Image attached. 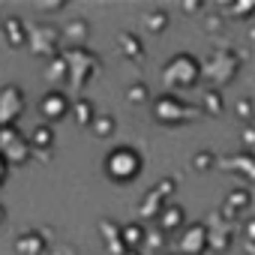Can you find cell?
Here are the masks:
<instances>
[{
  "label": "cell",
  "mask_w": 255,
  "mask_h": 255,
  "mask_svg": "<svg viewBox=\"0 0 255 255\" xmlns=\"http://www.w3.org/2000/svg\"><path fill=\"white\" fill-rule=\"evenodd\" d=\"M69 105H72V96H69L66 90H57V87L45 90V93H42V99H39V114H42V123L54 126V123L66 120V117H69Z\"/></svg>",
  "instance_id": "11"
},
{
  "label": "cell",
  "mask_w": 255,
  "mask_h": 255,
  "mask_svg": "<svg viewBox=\"0 0 255 255\" xmlns=\"http://www.w3.org/2000/svg\"><path fill=\"white\" fill-rule=\"evenodd\" d=\"M24 108H27V99H24V90L18 84L0 87V129L3 126H15L21 120Z\"/></svg>",
  "instance_id": "10"
},
{
  "label": "cell",
  "mask_w": 255,
  "mask_h": 255,
  "mask_svg": "<svg viewBox=\"0 0 255 255\" xmlns=\"http://www.w3.org/2000/svg\"><path fill=\"white\" fill-rule=\"evenodd\" d=\"M204 228H207V249H210V252H219V255H222V252H228V249L234 246L237 225L225 222L219 210H210V216H207Z\"/></svg>",
  "instance_id": "9"
},
{
  "label": "cell",
  "mask_w": 255,
  "mask_h": 255,
  "mask_svg": "<svg viewBox=\"0 0 255 255\" xmlns=\"http://www.w3.org/2000/svg\"><path fill=\"white\" fill-rule=\"evenodd\" d=\"M60 54H63V60H66V69H69V78H66V87H63V90L81 96V90L99 75L102 60H99V54L90 51V48H60Z\"/></svg>",
  "instance_id": "1"
},
{
  "label": "cell",
  "mask_w": 255,
  "mask_h": 255,
  "mask_svg": "<svg viewBox=\"0 0 255 255\" xmlns=\"http://www.w3.org/2000/svg\"><path fill=\"white\" fill-rule=\"evenodd\" d=\"M240 66H243V57L231 45H216L210 51V57L201 63V78H207L213 84V90H219V87H225L237 78Z\"/></svg>",
  "instance_id": "4"
},
{
  "label": "cell",
  "mask_w": 255,
  "mask_h": 255,
  "mask_svg": "<svg viewBox=\"0 0 255 255\" xmlns=\"http://www.w3.org/2000/svg\"><path fill=\"white\" fill-rule=\"evenodd\" d=\"M234 111H237V117H243V120H249V117H252V96H243V99H237V105H234Z\"/></svg>",
  "instance_id": "32"
},
{
  "label": "cell",
  "mask_w": 255,
  "mask_h": 255,
  "mask_svg": "<svg viewBox=\"0 0 255 255\" xmlns=\"http://www.w3.org/2000/svg\"><path fill=\"white\" fill-rule=\"evenodd\" d=\"M174 186H177V180L174 177H162V180H156L144 195H141V201H138V216L141 219H156L159 216V210L168 204V198L174 195ZM138 219V222H141Z\"/></svg>",
  "instance_id": "7"
},
{
  "label": "cell",
  "mask_w": 255,
  "mask_h": 255,
  "mask_svg": "<svg viewBox=\"0 0 255 255\" xmlns=\"http://www.w3.org/2000/svg\"><path fill=\"white\" fill-rule=\"evenodd\" d=\"M159 255H165V252H159Z\"/></svg>",
  "instance_id": "41"
},
{
  "label": "cell",
  "mask_w": 255,
  "mask_h": 255,
  "mask_svg": "<svg viewBox=\"0 0 255 255\" xmlns=\"http://www.w3.org/2000/svg\"><path fill=\"white\" fill-rule=\"evenodd\" d=\"M6 177H9V168H6V162H3V159H0V186L6 183Z\"/></svg>",
  "instance_id": "37"
},
{
  "label": "cell",
  "mask_w": 255,
  "mask_h": 255,
  "mask_svg": "<svg viewBox=\"0 0 255 255\" xmlns=\"http://www.w3.org/2000/svg\"><path fill=\"white\" fill-rule=\"evenodd\" d=\"M225 15H237V18H243V15H249L252 9H255V0H240V3H222L219 6Z\"/></svg>",
  "instance_id": "30"
},
{
  "label": "cell",
  "mask_w": 255,
  "mask_h": 255,
  "mask_svg": "<svg viewBox=\"0 0 255 255\" xmlns=\"http://www.w3.org/2000/svg\"><path fill=\"white\" fill-rule=\"evenodd\" d=\"M126 102H129V105H144V102H150V90H147V84H144V81L129 84V87H126Z\"/></svg>",
  "instance_id": "28"
},
{
  "label": "cell",
  "mask_w": 255,
  "mask_h": 255,
  "mask_svg": "<svg viewBox=\"0 0 255 255\" xmlns=\"http://www.w3.org/2000/svg\"><path fill=\"white\" fill-rule=\"evenodd\" d=\"M99 237H102V246H105V252L108 255H120L123 252V240H120V222H114V219H99Z\"/></svg>",
  "instance_id": "18"
},
{
  "label": "cell",
  "mask_w": 255,
  "mask_h": 255,
  "mask_svg": "<svg viewBox=\"0 0 255 255\" xmlns=\"http://www.w3.org/2000/svg\"><path fill=\"white\" fill-rule=\"evenodd\" d=\"M87 39H90L87 18H72L60 30V48H87Z\"/></svg>",
  "instance_id": "15"
},
{
  "label": "cell",
  "mask_w": 255,
  "mask_h": 255,
  "mask_svg": "<svg viewBox=\"0 0 255 255\" xmlns=\"http://www.w3.org/2000/svg\"><path fill=\"white\" fill-rule=\"evenodd\" d=\"M189 165H192V171L204 174V171L216 168V153H213V150H198V153H195V156L189 159Z\"/></svg>",
  "instance_id": "27"
},
{
  "label": "cell",
  "mask_w": 255,
  "mask_h": 255,
  "mask_svg": "<svg viewBox=\"0 0 255 255\" xmlns=\"http://www.w3.org/2000/svg\"><path fill=\"white\" fill-rule=\"evenodd\" d=\"M165 27H168V12H165V9H150V12L144 15V30H147V33L156 36V33H162Z\"/></svg>",
  "instance_id": "26"
},
{
  "label": "cell",
  "mask_w": 255,
  "mask_h": 255,
  "mask_svg": "<svg viewBox=\"0 0 255 255\" xmlns=\"http://www.w3.org/2000/svg\"><path fill=\"white\" fill-rule=\"evenodd\" d=\"M39 12H60L66 9V0H39V3H33Z\"/></svg>",
  "instance_id": "31"
},
{
  "label": "cell",
  "mask_w": 255,
  "mask_h": 255,
  "mask_svg": "<svg viewBox=\"0 0 255 255\" xmlns=\"http://www.w3.org/2000/svg\"><path fill=\"white\" fill-rule=\"evenodd\" d=\"M48 255H78V249L72 243H54L48 246Z\"/></svg>",
  "instance_id": "33"
},
{
  "label": "cell",
  "mask_w": 255,
  "mask_h": 255,
  "mask_svg": "<svg viewBox=\"0 0 255 255\" xmlns=\"http://www.w3.org/2000/svg\"><path fill=\"white\" fill-rule=\"evenodd\" d=\"M66 78H69V69H66V60H63V54H54V57L48 60V69H45V81H48L51 87L63 90V87H66Z\"/></svg>",
  "instance_id": "23"
},
{
  "label": "cell",
  "mask_w": 255,
  "mask_h": 255,
  "mask_svg": "<svg viewBox=\"0 0 255 255\" xmlns=\"http://www.w3.org/2000/svg\"><path fill=\"white\" fill-rule=\"evenodd\" d=\"M12 249H15V255H48V237L39 228H30L15 237Z\"/></svg>",
  "instance_id": "16"
},
{
  "label": "cell",
  "mask_w": 255,
  "mask_h": 255,
  "mask_svg": "<svg viewBox=\"0 0 255 255\" xmlns=\"http://www.w3.org/2000/svg\"><path fill=\"white\" fill-rule=\"evenodd\" d=\"M153 105V120L159 126H180V123H192V120H201V108L186 102L180 93H159L156 99H150Z\"/></svg>",
  "instance_id": "5"
},
{
  "label": "cell",
  "mask_w": 255,
  "mask_h": 255,
  "mask_svg": "<svg viewBox=\"0 0 255 255\" xmlns=\"http://www.w3.org/2000/svg\"><path fill=\"white\" fill-rule=\"evenodd\" d=\"M201 81V60L189 51H180L174 57H168V63L162 66V84L168 93H180V90H192Z\"/></svg>",
  "instance_id": "3"
},
{
  "label": "cell",
  "mask_w": 255,
  "mask_h": 255,
  "mask_svg": "<svg viewBox=\"0 0 255 255\" xmlns=\"http://www.w3.org/2000/svg\"><path fill=\"white\" fill-rule=\"evenodd\" d=\"M198 108H201V114H204V117H219V114L225 111V99H222V93H219V90H213V87H210V90H204V96H201V105H198Z\"/></svg>",
  "instance_id": "24"
},
{
  "label": "cell",
  "mask_w": 255,
  "mask_h": 255,
  "mask_svg": "<svg viewBox=\"0 0 255 255\" xmlns=\"http://www.w3.org/2000/svg\"><path fill=\"white\" fill-rule=\"evenodd\" d=\"M252 147H255V129L243 126V153H252Z\"/></svg>",
  "instance_id": "35"
},
{
  "label": "cell",
  "mask_w": 255,
  "mask_h": 255,
  "mask_svg": "<svg viewBox=\"0 0 255 255\" xmlns=\"http://www.w3.org/2000/svg\"><path fill=\"white\" fill-rule=\"evenodd\" d=\"M30 159H39V162H51L54 159V150H33Z\"/></svg>",
  "instance_id": "36"
},
{
  "label": "cell",
  "mask_w": 255,
  "mask_h": 255,
  "mask_svg": "<svg viewBox=\"0 0 255 255\" xmlns=\"http://www.w3.org/2000/svg\"><path fill=\"white\" fill-rule=\"evenodd\" d=\"M27 144H30V150H54V126L36 123L33 132L27 135Z\"/></svg>",
  "instance_id": "21"
},
{
  "label": "cell",
  "mask_w": 255,
  "mask_h": 255,
  "mask_svg": "<svg viewBox=\"0 0 255 255\" xmlns=\"http://www.w3.org/2000/svg\"><path fill=\"white\" fill-rule=\"evenodd\" d=\"M144 171V156L135 150V147H129V144H117V147H111L108 153H105V159H102V174L111 180V183H132L138 174Z\"/></svg>",
  "instance_id": "2"
},
{
  "label": "cell",
  "mask_w": 255,
  "mask_h": 255,
  "mask_svg": "<svg viewBox=\"0 0 255 255\" xmlns=\"http://www.w3.org/2000/svg\"><path fill=\"white\" fill-rule=\"evenodd\" d=\"M120 255H141V252H138V249H123Z\"/></svg>",
  "instance_id": "39"
},
{
  "label": "cell",
  "mask_w": 255,
  "mask_h": 255,
  "mask_svg": "<svg viewBox=\"0 0 255 255\" xmlns=\"http://www.w3.org/2000/svg\"><path fill=\"white\" fill-rule=\"evenodd\" d=\"M27 48L33 57H54L60 54V30L54 24H36L27 27Z\"/></svg>",
  "instance_id": "8"
},
{
  "label": "cell",
  "mask_w": 255,
  "mask_h": 255,
  "mask_svg": "<svg viewBox=\"0 0 255 255\" xmlns=\"http://www.w3.org/2000/svg\"><path fill=\"white\" fill-rule=\"evenodd\" d=\"M177 252L180 255H204L207 252V228L204 222H186L177 231Z\"/></svg>",
  "instance_id": "12"
},
{
  "label": "cell",
  "mask_w": 255,
  "mask_h": 255,
  "mask_svg": "<svg viewBox=\"0 0 255 255\" xmlns=\"http://www.w3.org/2000/svg\"><path fill=\"white\" fill-rule=\"evenodd\" d=\"M204 3H183V12H201Z\"/></svg>",
  "instance_id": "38"
},
{
  "label": "cell",
  "mask_w": 255,
  "mask_h": 255,
  "mask_svg": "<svg viewBox=\"0 0 255 255\" xmlns=\"http://www.w3.org/2000/svg\"><path fill=\"white\" fill-rule=\"evenodd\" d=\"M117 51H120L126 60H141V57H144V42H141V36L132 33V30H120V33H117Z\"/></svg>",
  "instance_id": "19"
},
{
  "label": "cell",
  "mask_w": 255,
  "mask_h": 255,
  "mask_svg": "<svg viewBox=\"0 0 255 255\" xmlns=\"http://www.w3.org/2000/svg\"><path fill=\"white\" fill-rule=\"evenodd\" d=\"M186 225V210L180 207V204H165L162 210H159V216H156V228L168 237V234H177L180 228Z\"/></svg>",
  "instance_id": "17"
},
{
  "label": "cell",
  "mask_w": 255,
  "mask_h": 255,
  "mask_svg": "<svg viewBox=\"0 0 255 255\" xmlns=\"http://www.w3.org/2000/svg\"><path fill=\"white\" fill-rule=\"evenodd\" d=\"M90 129H93V135H96V138H111V135H114V129H117V120H114L111 114H96V117H93V123H90Z\"/></svg>",
  "instance_id": "25"
},
{
  "label": "cell",
  "mask_w": 255,
  "mask_h": 255,
  "mask_svg": "<svg viewBox=\"0 0 255 255\" xmlns=\"http://www.w3.org/2000/svg\"><path fill=\"white\" fill-rule=\"evenodd\" d=\"M69 117H72L78 126H90L93 117H96V105H93L87 96H75L72 105H69Z\"/></svg>",
  "instance_id": "22"
},
{
  "label": "cell",
  "mask_w": 255,
  "mask_h": 255,
  "mask_svg": "<svg viewBox=\"0 0 255 255\" xmlns=\"http://www.w3.org/2000/svg\"><path fill=\"white\" fill-rule=\"evenodd\" d=\"M0 42L6 48H27V21L21 15H9L0 24Z\"/></svg>",
  "instance_id": "13"
},
{
  "label": "cell",
  "mask_w": 255,
  "mask_h": 255,
  "mask_svg": "<svg viewBox=\"0 0 255 255\" xmlns=\"http://www.w3.org/2000/svg\"><path fill=\"white\" fill-rule=\"evenodd\" d=\"M165 243H168V237H165L159 228H153V231L147 228V234H144V246L150 249V255H159V252L165 249Z\"/></svg>",
  "instance_id": "29"
},
{
  "label": "cell",
  "mask_w": 255,
  "mask_h": 255,
  "mask_svg": "<svg viewBox=\"0 0 255 255\" xmlns=\"http://www.w3.org/2000/svg\"><path fill=\"white\" fill-rule=\"evenodd\" d=\"M216 168L228 171V174H240L246 183L255 180V159L252 153H231V156H216Z\"/></svg>",
  "instance_id": "14"
},
{
  "label": "cell",
  "mask_w": 255,
  "mask_h": 255,
  "mask_svg": "<svg viewBox=\"0 0 255 255\" xmlns=\"http://www.w3.org/2000/svg\"><path fill=\"white\" fill-rule=\"evenodd\" d=\"M30 156H33V150H30L27 138L18 132V126H3L0 129V159L6 162V168L9 165H27Z\"/></svg>",
  "instance_id": "6"
},
{
  "label": "cell",
  "mask_w": 255,
  "mask_h": 255,
  "mask_svg": "<svg viewBox=\"0 0 255 255\" xmlns=\"http://www.w3.org/2000/svg\"><path fill=\"white\" fill-rule=\"evenodd\" d=\"M222 24H225L222 15H207V18H204V30H207V33H219Z\"/></svg>",
  "instance_id": "34"
},
{
  "label": "cell",
  "mask_w": 255,
  "mask_h": 255,
  "mask_svg": "<svg viewBox=\"0 0 255 255\" xmlns=\"http://www.w3.org/2000/svg\"><path fill=\"white\" fill-rule=\"evenodd\" d=\"M3 219H6V207L0 204V225H3Z\"/></svg>",
  "instance_id": "40"
},
{
  "label": "cell",
  "mask_w": 255,
  "mask_h": 255,
  "mask_svg": "<svg viewBox=\"0 0 255 255\" xmlns=\"http://www.w3.org/2000/svg\"><path fill=\"white\" fill-rule=\"evenodd\" d=\"M144 234H147V225L144 222H120V240H123V249H141L144 246Z\"/></svg>",
  "instance_id": "20"
}]
</instances>
